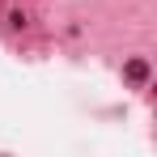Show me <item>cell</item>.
Here are the masks:
<instances>
[{
	"instance_id": "1",
	"label": "cell",
	"mask_w": 157,
	"mask_h": 157,
	"mask_svg": "<svg viewBox=\"0 0 157 157\" xmlns=\"http://www.w3.org/2000/svg\"><path fill=\"white\" fill-rule=\"evenodd\" d=\"M123 77L136 81V85H144V81H149V64H144V59H128V64H123Z\"/></svg>"
}]
</instances>
